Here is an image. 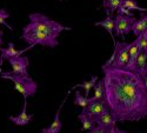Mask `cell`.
Here are the masks:
<instances>
[{
  "instance_id": "6da1fadb",
  "label": "cell",
  "mask_w": 147,
  "mask_h": 133,
  "mask_svg": "<svg viewBox=\"0 0 147 133\" xmlns=\"http://www.w3.org/2000/svg\"><path fill=\"white\" fill-rule=\"evenodd\" d=\"M105 103L118 123L147 117V90L137 72L104 67Z\"/></svg>"
},
{
  "instance_id": "7a4b0ae2",
  "label": "cell",
  "mask_w": 147,
  "mask_h": 133,
  "mask_svg": "<svg viewBox=\"0 0 147 133\" xmlns=\"http://www.w3.org/2000/svg\"><path fill=\"white\" fill-rule=\"evenodd\" d=\"M30 22L24 27L22 31H33V32H41L53 35V37H59L61 32L71 31L69 27L64 26L55 20H52L45 14L41 13H31L28 16Z\"/></svg>"
},
{
  "instance_id": "3957f363",
  "label": "cell",
  "mask_w": 147,
  "mask_h": 133,
  "mask_svg": "<svg viewBox=\"0 0 147 133\" xmlns=\"http://www.w3.org/2000/svg\"><path fill=\"white\" fill-rule=\"evenodd\" d=\"M132 43L126 41H115L114 44V51L112 57L104 64V67L109 68H122L124 70L129 60V48Z\"/></svg>"
},
{
  "instance_id": "277c9868",
  "label": "cell",
  "mask_w": 147,
  "mask_h": 133,
  "mask_svg": "<svg viewBox=\"0 0 147 133\" xmlns=\"http://www.w3.org/2000/svg\"><path fill=\"white\" fill-rule=\"evenodd\" d=\"M1 78L8 79L14 84V90L21 93L24 99L33 97L36 93L38 85L30 76H14V74H4L1 73Z\"/></svg>"
},
{
  "instance_id": "5b68a950",
  "label": "cell",
  "mask_w": 147,
  "mask_h": 133,
  "mask_svg": "<svg viewBox=\"0 0 147 133\" xmlns=\"http://www.w3.org/2000/svg\"><path fill=\"white\" fill-rule=\"evenodd\" d=\"M21 38L25 40L31 47H33L34 45H42V46L54 48L55 46L59 45V41H58L57 37H53V35L46 34V33H41V32L22 31Z\"/></svg>"
},
{
  "instance_id": "8992f818",
  "label": "cell",
  "mask_w": 147,
  "mask_h": 133,
  "mask_svg": "<svg viewBox=\"0 0 147 133\" xmlns=\"http://www.w3.org/2000/svg\"><path fill=\"white\" fill-rule=\"evenodd\" d=\"M114 21H115V27H114L115 35L117 37H125V35H127L132 32L133 24L137 21V18L122 16V14H117Z\"/></svg>"
},
{
  "instance_id": "52a82bcc",
  "label": "cell",
  "mask_w": 147,
  "mask_h": 133,
  "mask_svg": "<svg viewBox=\"0 0 147 133\" xmlns=\"http://www.w3.org/2000/svg\"><path fill=\"white\" fill-rule=\"evenodd\" d=\"M8 63L12 66V72H3L0 71V73L4 74H14V76H28L27 73V67L30 65V60L27 57H16L8 60Z\"/></svg>"
},
{
  "instance_id": "ba28073f",
  "label": "cell",
  "mask_w": 147,
  "mask_h": 133,
  "mask_svg": "<svg viewBox=\"0 0 147 133\" xmlns=\"http://www.w3.org/2000/svg\"><path fill=\"white\" fill-rule=\"evenodd\" d=\"M107 111H109V110H108L105 100H92L86 107L82 108L81 113H84L85 115L90 117L94 122H96V119Z\"/></svg>"
},
{
  "instance_id": "9c48e42d",
  "label": "cell",
  "mask_w": 147,
  "mask_h": 133,
  "mask_svg": "<svg viewBox=\"0 0 147 133\" xmlns=\"http://www.w3.org/2000/svg\"><path fill=\"white\" fill-rule=\"evenodd\" d=\"M69 92H71V91H68L66 98L68 97ZM66 98L64 99V101L61 103V105L59 106V108H58V111H57V113H55V115H54V119H53V122L51 123V125L47 126V127H45V128H42L41 133H59V132L61 131V127H63V123H61V120H60V113H61V110H63L64 104H65V101H66Z\"/></svg>"
},
{
  "instance_id": "30bf717a",
  "label": "cell",
  "mask_w": 147,
  "mask_h": 133,
  "mask_svg": "<svg viewBox=\"0 0 147 133\" xmlns=\"http://www.w3.org/2000/svg\"><path fill=\"white\" fill-rule=\"evenodd\" d=\"M26 108H27V99H24V106H22V110L21 112L16 115V117H12V115H8V119L11 120L13 124L18 125V126H25L27 125L31 120H32V114H28L27 111H26Z\"/></svg>"
},
{
  "instance_id": "8fae6325",
  "label": "cell",
  "mask_w": 147,
  "mask_h": 133,
  "mask_svg": "<svg viewBox=\"0 0 147 133\" xmlns=\"http://www.w3.org/2000/svg\"><path fill=\"white\" fill-rule=\"evenodd\" d=\"M30 48H31V46H28L27 48H25V50L18 51V50H16L13 43H8V44H7V47L1 48V51H0V52H1V54H0V57H1L4 60H9V59H12V58L20 57L22 53H25L26 51H28Z\"/></svg>"
},
{
  "instance_id": "7c38bea8",
  "label": "cell",
  "mask_w": 147,
  "mask_h": 133,
  "mask_svg": "<svg viewBox=\"0 0 147 133\" xmlns=\"http://www.w3.org/2000/svg\"><path fill=\"white\" fill-rule=\"evenodd\" d=\"M115 123H117V120L114 119V117L112 115V113L109 111H107L104 114H101L99 118L96 119V122H95V124L98 126L107 128V130H112L115 126Z\"/></svg>"
},
{
  "instance_id": "4fadbf2b",
  "label": "cell",
  "mask_w": 147,
  "mask_h": 133,
  "mask_svg": "<svg viewBox=\"0 0 147 133\" xmlns=\"http://www.w3.org/2000/svg\"><path fill=\"white\" fill-rule=\"evenodd\" d=\"M147 31V14L141 16L140 19H137V21L133 24V27H132V33L134 35L139 37L140 34H142L144 32Z\"/></svg>"
},
{
  "instance_id": "5bb4252c",
  "label": "cell",
  "mask_w": 147,
  "mask_h": 133,
  "mask_svg": "<svg viewBox=\"0 0 147 133\" xmlns=\"http://www.w3.org/2000/svg\"><path fill=\"white\" fill-rule=\"evenodd\" d=\"M94 25H95V26H101L102 28H105V30L109 33V35L112 37V39H113V41H114V44H115V38H114V34H113V31H114V27H115V21H114V19L112 18V16H108L106 19L95 22Z\"/></svg>"
},
{
  "instance_id": "9a60e30c",
  "label": "cell",
  "mask_w": 147,
  "mask_h": 133,
  "mask_svg": "<svg viewBox=\"0 0 147 133\" xmlns=\"http://www.w3.org/2000/svg\"><path fill=\"white\" fill-rule=\"evenodd\" d=\"M124 0H102V6L105 13L108 16H112L113 12L118 11V8L121 6Z\"/></svg>"
},
{
  "instance_id": "2e32d148",
  "label": "cell",
  "mask_w": 147,
  "mask_h": 133,
  "mask_svg": "<svg viewBox=\"0 0 147 133\" xmlns=\"http://www.w3.org/2000/svg\"><path fill=\"white\" fill-rule=\"evenodd\" d=\"M96 80H98V78L95 76H91V80L90 81H84V82L79 84V85L73 86V88H82L84 92H85V97H87L88 98L90 92H91L92 88H94L95 84H96Z\"/></svg>"
},
{
  "instance_id": "e0dca14e",
  "label": "cell",
  "mask_w": 147,
  "mask_h": 133,
  "mask_svg": "<svg viewBox=\"0 0 147 133\" xmlns=\"http://www.w3.org/2000/svg\"><path fill=\"white\" fill-rule=\"evenodd\" d=\"M105 98V84L104 80H99L94 86V95L91 98V100H104Z\"/></svg>"
},
{
  "instance_id": "ac0fdd59",
  "label": "cell",
  "mask_w": 147,
  "mask_h": 133,
  "mask_svg": "<svg viewBox=\"0 0 147 133\" xmlns=\"http://www.w3.org/2000/svg\"><path fill=\"white\" fill-rule=\"evenodd\" d=\"M78 119L80 120V123H81V125H82V131H90V130H92V128H94V127L96 126V124H95L94 120L91 119V118L87 117V115H85L84 113H79Z\"/></svg>"
},
{
  "instance_id": "d6986e66",
  "label": "cell",
  "mask_w": 147,
  "mask_h": 133,
  "mask_svg": "<svg viewBox=\"0 0 147 133\" xmlns=\"http://www.w3.org/2000/svg\"><path fill=\"white\" fill-rule=\"evenodd\" d=\"M121 5L124 6L125 8H127L128 11H133V9H134V11H139V12H141V13H144V12L147 11V8H145V7H140V6L138 5V3L136 1V0H124Z\"/></svg>"
},
{
  "instance_id": "ffe728a7",
  "label": "cell",
  "mask_w": 147,
  "mask_h": 133,
  "mask_svg": "<svg viewBox=\"0 0 147 133\" xmlns=\"http://www.w3.org/2000/svg\"><path fill=\"white\" fill-rule=\"evenodd\" d=\"M146 65H147V53L141 51V53L139 54V57L137 59V63H136V72L137 73H140L146 67Z\"/></svg>"
},
{
  "instance_id": "44dd1931",
  "label": "cell",
  "mask_w": 147,
  "mask_h": 133,
  "mask_svg": "<svg viewBox=\"0 0 147 133\" xmlns=\"http://www.w3.org/2000/svg\"><path fill=\"white\" fill-rule=\"evenodd\" d=\"M91 101H92L91 98H87V97L82 95L79 91L76 92V97H74V104L76 105H78V106H80V107L84 108V107H86Z\"/></svg>"
},
{
  "instance_id": "7402d4cb",
  "label": "cell",
  "mask_w": 147,
  "mask_h": 133,
  "mask_svg": "<svg viewBox=\"0 0 147 133\" xmlns=\"http://www.w3.org/2000/svg\"><path fill=\"white\" fill-rule=\"evenodd\" d=\"M7 18H9V14H8L7 9L6 8H0V25L6 26L8 30H13V28H12V26H9L8 24L6 22Z\"/></svg>"
},
{
  "instance_id": "603a6c76",
  "label": "cell",
  "mask_w": 147,
  "mask_h": 133,
  "mask_svg": "<svg viewBox=\"0 0 147 133\" xmlns=\"http://www.w3.org/2000/svg\"><path fill=\"white\" fill-rule=\"evenodd\" d=\"M139 43H140L141 51L147 53V31L139 35Z\"/></svg>"
},
{
  "instance_id": "cb8c5ba5",
  "label": "cell",
  "mask_w": 147,
  "mask_h": 133,
  "mask_svg": "<svg viewBox=\"0 0 147 133\" xmlns=\"http://www.w3.org/2000/svg\"><path fill=\"white\" fill-rule=\"evenodd\" d=\"M111 130H107V128H104V127H100V126H95L94 128L87 131V133H109Z\"/></svg>"
},
{
  "instance_id": "d4e9b609",
  "label": "cell",
  "mask_w": 147,
  "mask_h": 133,
  "mask_svg": "<svg viewBox=\"0 0 147 133\" xmlns=\"http://www.w3.org/2000/svg\"><path fill=\"white\" fill-rule=\"evenodd\" d=\"M117 12H118V14H122V16H128V17H134L132 12H131V11H128L127 8H125V7L122 6V5H121V6L118 8V11H117Z\"/></svg>"
},
{
  "instance_id": "484cf974",
  "label": "cell",
  "mask_w": 147,
  "mask_h": 133,
  "mask_svg": "<svg viewBox=\"0 0 147 133\" xmlns=\"http://www.w3.org/2000/svg\"><path fill=\"white\" fill-rule=\"evenodd\" d=\"M139 76L141 77V79H142V81H144V84H145V87H146V90H147V65H146V67L139 73Z\"/></svg>"
},
{
  "instance_id": "4316f807",
  "label": "cell",
  "mask_w": 147,
  "mask_h": 133,
  "mask_svg": "<svg viewBox=\"0 0 147 133\" xmlns=\"http://www.w3.org/2000/svg\"><path fill=\"white\" fill-rule=\"evenodd\" d=\"M1 45H3V30H0V51H1Z\"/></svg>"
},
{
  "instance_id": "83f0119b",
  "label": "cell",
  "mask_w": 147,
  "mask_h": 133,
  "mask_svg": "<svg viewBox=\"0 0 147 133\" xmlns=\"http://www.w3.org/2000/svg\"><path fill=\"white\" fill-rule=\"evenodd\" d=\"M115 130H117V133H128V132H126V131H124V130H120V128H118V127H115Z\"/></svg>"
},
{
  "instance_id": "f1b7e54d",
  "label": "cell",
  "mask_w": 147,
  "mask_h": 133,
  "mask_svg": "<svg viewBox=\"0 0 147 133\" xmlns=\"http://www.w3.org/2000/svg\"><path fill=\"white\" fill-rule=\"evenodd\" d=\"M115 127H117V126H114V127H113L111 131H109V133H117V130H115Z\"/></svg>"
},
{
  "instance_id": "f546056e",
  "label": "cell",
  "mask_w": 147,
  "mask_h": 133,
  "mask_svg": "<svg viewBox=\"0 0 147 133\" xmlns=\"http://www.w3.org/2000/svg\"><path fill=\"white\" fill-rule=\"evenodd\" d=\"M3 64H4V59L0 57V66H3Z\"/></svg>"
},
{
  "instance_id": "4dcf8cb0",
  "label": "cell",
  "mask_w": 147,
  "mask_h": 133,
  "mask_svg": "<svg viewBox=\"0 0 147 133\" xmlns=\"http://www.w3.org/2000/svg\"><path fill=\"white\" fill-rule=\"evenodd\" d=\"M60 1H61V0H60Z\"/></svg>"
}]
</instances>
